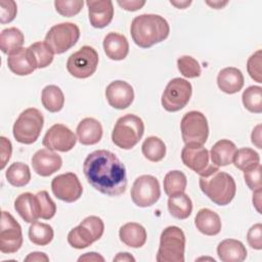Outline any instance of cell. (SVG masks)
<instances>
[{
  "label": "cell",
  "mask_w": 262,
  "mask_h": 262,
  "mask_svg": "<svg viewBox=\"0 0 262 262\" xmlns=\"http://www.w3.org/2000/svg\"><path fill=\"white\" fill-rule=\"evenodd\" d=\"M0 142H1V150H0V156H1V167L0 169H4L6 166L7 162L9 161L12 152V145L11 142L4 136L0 137Z\"/></svg>",
  "instance_id": "bcb514c9"
},
{
  "label": "cell",
  "mask_w": 262,
  "mask_h": 262,
  "mask_svg": "<svg viewBox=\"0 0 262 262\" xmlns=\"http://www.w3.org/2000/svg\"><path fill=\"white\" fill-rule=\"evenodd\" d=\"M25 261H49L48 256L45 253H41V252H33L30 253L26 258Z\"/></svg>",
  "instance_id": "681fc988"
},
{
  "label": "cell",
  "mask_w": 262,
  "mask_h": 262,
  "mask_svg": "<svg viewBox=\"0 0 262 262\" xmlns=\"http://www.w3.org/2000/svg\"><path fill=\"white\" fill-rule=\"evenodd\" d=\"M23 242L21 226L9 212L3 211L0 226V251L4 254H13L20 249Z\"/></svg>",
  "instance_id": "4fadbf2b"
},
{
  "label": "cell",
  "mask_w": 262,
  "mask_h": 262,
  "mask_svg": "<svg viewBox=\"0 0 262 262\" xmlns=\"http://www.w3.org/2000/svg\"><path fill=\"white\" fill-rule=\"evenodd\" d=\"M168 210L170 214L176 219H186L190 216L192 211V202L190 198L182 192L169 196Z\"/></svg>",
  "instance_id": "f546056e"
},
{
  "label": "cell",
  "mask_w": 262,
  "mask_h": 262,
  "mask_svg": "<svg viewBox=\"0 0 262 262\" xmlns=\"http://www.w3.org/2000/svg\"><path fill=\"white\" fill-rule=\"evenodd\" d=\"M134 43L141 48H149L164 41L170 33L168 21L159 14H140L133 18L130 28Z\"/></svg>",
  "instance_id": "7a4b0ae2"
},
{
  "label": "cell",
  "mask_w": 262,
  "mask_h": 262,
  "mask_svg": "<svg viewBox=\"0 0 262 262\" xmlns=\"http://www.w3.org/2000/svg\"><path fill=\"white\" fill-rule=\"evenodd\" d=\"M105 97L111 106L117 110H124L133 102L134 90L127 82L117 80L106 86Z\"/></svg>",
  "instance_id": "e0dca14e"
},
{
  "label": "cell",
  "mask_w": 262,
  "mask_h": 262,
  "mask_svg": "<svg viewBox=\"0 0 262 262\" xmlns=\"http://www.w3.org/2000/svg\"><path fill=\"white\" fill-rule=\"evenodd\" d=\"M25 42V37L21 31L17 28L11 27L4 29L0 34V49L5 54L21 48Z\"/></svg>",
  "instance_id": "1f68e13d"
},
{
  "label": "cell",
  "mask_w": 262,
  "mask_h": 262,
  "mask_svg": "<svg viewBox=\"0 0 262 262\" xmlns=\"http://www.w3.org/2000/svg\"><path fill=\"white\" fill-rule=\"evenodd\" d=\"M114 261H135V258L131 256L129 253H118V255L114 258Z\"/></svg>",
  "instance_id": "f5cc1de1"
},
{
  "label": "cell",
  "mask_w": 262,
  "mask_h": 262,
  "mask_svg": "<svg viewBox=\"0 0 262 262\" xmlns=\"http://www.w3.org/2000/svg\"><path fill=\"white\" fill-rule=\"evenodd\" d=\"M244 76L242 72L233 67L221 70L217 76V85L221 91L227 94L238 92L244 86Z\"/></svg>",
  "instance_id": "7402d4cb"
},
{
  "label": "cell",
  "mask_w": 262,
  "mask_h": 262,
  "mask_svg": "<svg viewBox=\"0 0 262 262\" xmlns=\"http://www.w3.org/2000/svg\"><path fill=\"white\" fill-rule=\"evenodd\" d=\"M36 200L38 204V211H39V218L41 219H51L56 213V205L53 200L49 196L46 190H41L37 192Z\"/></svg>",
  "instance_id": "f35d334b"
},
{
  "label": "cell",
  "mask_w": 262,
  "mask_h": 262,
  "mask_svg": "<svg viewBox=\"0 0 262 262\" xmlns=\"http://www.w3.org/2000/svg\"><path fill=\"white\" fill-rule=\"evenodd\" d=\"M262 50H257L252 54L247 62V70L250 77L258 83H262V74H261V64H262Z\"/></svg>",
  "instance_id": "b9f144b4"
},
{
  "label": "cell",
  "mask_w": 262,
  "mask_h": 262,
  "mask_svg": "<svg viewBox=\"0 0 262 262\" xmlns=\"http://www.w3.org/2000/svg\"><path fill=\"white\" fill-rule=\"evenodd\" d=\"M251 139H252V143L258 147V148H262V144H261V125H257L252 132L251 135Z\"/></svg>",
  "instance_id": "c3c4849f"
},
{
  "label": "cell",
  "mask_w": 262,
  "mask_h": 262,
  "mask_svg": "<svg viewBox=\"0 0 262 262\" xmlns=\"http://www.w3.org/2000/svg\"><path fill=\"white\" fill-rule=\"evenodd\" d=\"M236 150L235 144L228 139H221L217 141L212 146L210 152L212 164L217 167H224L231 164Z\"/></svg>",
  "instance_id": "4316f807"
},
{
  "label": "cell",
  "mask_w": 262,
  "mask_h": 262,
  "mask_svg": "<svg viewBox=\"0 0 262 262\" xmlns=\"http://www.w3.org/2000/svg\"><path fill=\"white\" fill-rule=\"evenodd\" d=\"M53 235V229L47 223L35 221L29 227V238L37 246L48 245L52 241Z\"/></svg>",
  "instance_id": "d590c367"
},
{
  "label": "cell",
  "mask_w": 262,
  "mask_h": 262,
  "mask_svg": "<svg viewBox=\"0 0 262 262\" xmlns=\"http://www.w3.org/2000/svg\"><path fill=\"white\" fill-rule=\"evenodd\" d=\"M17 12L16 3L12 0L0 1V23L7 24L14 19Z\"/></svg>",
  "instance_id": "ee69618b"
},
{
  "label": "cell",
  "mask_w": 262,
  "mask_h": 262,
  "mask_svg": "<svg viewBox=\"0 0 262 262\" xmlns=\"http://www.w3.org/2000/svg\"><path fill=\"white\" fill-rule=\"evenodd\" d=\"M207 4H209V5H211L212 7H214L215 9H219V8H221L222 6H224V5H226L227 4V2H220V1H217V2H213V3H211V2H207Z\"/></svg>",
  "instance_id": "11a10c76"
},
{
  "label": "cell",
  "mask_w": 262,
  "mask_h": 262,
  "mask_svg": "<svg viewBox=\"0 0 262 262\" xmlns=\"http://www.w3.org/2000/svg\"><path fill=\"white\" fill-rule=\"evenodd\" d=\"M77 142L74 132L62 124H54L45 133L42 144L50 149L61 152L71 150Z\"/></svg>",
  "instance_id": "9a60e30c"
},
{
  "label": "cell",
  "mask_w": 262,
  "mask_h": 262,
  "mask_svg": "<svg viewBox=\"0 0 262 262\" xmlns=\"http://www.w3.org/2000/svg\"><path fill=\"white\" fill-rule=\"evenodd\" d=\"M83 172L90 185L103 194L116 196L126 190V168L110 150L98 149L89 154L84 161Z\"/></svg>",
  "instance_id": "6da1fadb"
},
{
  "label": "cell",
  "mask_w": 262,
  "mask_h": 262,
  "mask_svg": "<svg viewBox=\"0 0 262 262\" xmlns=\"http://www.w3.org/2000/svg\"><path fill=\"white\" fill-rule=\"evenodd\" d=\"M244 178L245 182L251 190H257L262 188V181H261V165L260 163L250 167L249 169L244 171Z\"/></svg>",
  "instance_id": "7bdbcfd3"
},
{
  "label": "cell",
  "mask_w": 262,
  "mask_h": 262,
  "mask_svg": "<svg viewBox=\"0 0 262 262\" xmlns=\"http://www.w3.org/2000/svg\"><path fill=\"white\" fill-rule=\"evenodd\" d=\"M130 194L136 206L141 208L152 206L161 196L160 183L152 175H141L134 180Z\"/></svg>",
  "instance_id": "7c38bea8"
},
{
  "label": "cell",
  "mask_w": 262,
  "mask_h": 262,
  "mask_svg": "<svg viewBox=\"0 0 262 262\" xmlns=\"http://www.w3.org/2000/svg\"><path fill=\"white\" fill-rule=\"evenodd\" d=\"M88 15L90 25L96 29L105 28L114 16L113 2L110 0H88Z\"/></svg>",
  "instance_id": "d6986e66"
},
{
  "label": "cell",
  "mask_w": 262,
  "mask_h": 262,
  "mask_svg": "<svg viewBox=\"0 0 262 262\" xmlns=\"http://www.w3.org/2000/svg\"><path fill=\"white\" fill-rule=\"evenodd\" d=\"M118 4L125 10L127 11H136L138 9H140L144 4L145 1H138V0H119Z\"/></svg>",
  "instance_id": "7dc6e473"
},
{
  "label": "cell",
  "mask_w": 262,
  "mask_h": 262,
  "mask_svg": "<svg viewBox=\"0 0 262 262\" xmlns=\"http://www.w3.org/2000/svg\"><path fill=\"white\" fill-rule=\"evenodd\" d=\"M5 177L12 186L23 187L31 180L30 168L27 164L21 162L12 163L6 170Z\"/></svg>",
  "instance_id": "d6a6232c"
},
{
  "label": "cell",
  "mask_w": 262,
  "mask_h": 262,
  "mask_svg": "<svg viewBox=\"0 0 262 262\" xmlns=\"http://www.w3.org/2000/svg\"><path fill=\"white\" fill-rule=\"evenodd\" d=\"M76 131L79 142L84 145L96 144L102 137V126L94 118L83 119L79 123Z\"/></svg>",
  "instance_id": "44dd1931"
},
{
  "label": "cell",
  "mask_w": 262,
  "mask_h": 262,
  "mask_svg": "<svg viewBox=\"0 0 262 262\" xmlns=\"http://www.w3.org/2000/svg\"><path fill=\"white\" fill-rule=\"evenodd\" d=\"M244 106L251 113H262V88L260 86L248 87L242 95Z\"/></svg>",
  "instance_id": "8d00e7d4"
},
{
  "label": "cell",
  "mask_w": 262,
  "mask_h": 262,
  "mask_svg": "<svg viewBox=\"0 0 262 262\" xmlns=\"http://www.w3.org/2000/svg\"><path fill=\"white\" fill-rule=\"evenodd\" d=\"M170 3L171 4H173V5H175L176 7H178V8H181V9H183V8H185L187 5H189L190 3H191V1H184V2H176V1H170Z\"/></svg>",
  "instance_id": "db71d44e"
},
{
  "label": "cell",
  "mask_w": 262,
  "mask_h": 262,
  "mask_svg": "<svg viewBox=\"0 0 262 262\" xmlns=\"http://www.w3.org/2000/svg\"><path fill=\"white\" fill-rule=\"evenodd\" d=\"M80 38V29L74 23H60L50 28L44 42L55 54H61L72 48Z\"/></svg>",
  "instance_id": "9c48e42d"
},
{
  "label": "cell",
  "mask_w": 262,
  "mask_h": 262,
  "mask_svg": "<svg viewBox=\"0 0 262 262\" xmlns=\"http://www.w3.org/2000/svg\"><path fill=\"white\" fill-rule=\"evenodd\" d=\"M217 255L223 262H242L247 258V249L242 242L226 238L219 243Z\"/></svg>",
  "instance_id": "603a6c76"
},
{
  "label": "cell",
  "mask_w": 262,
  "mask_h": 262,
  "mask_svg": "<svg viewBox=\"0 0 262 262\" xmlns=\"http://www.w3.org/2000/svg\"><path fill=\"white\" fill-rule=\"evenodd\" d=\"M51 189L58 200L66 203L76 202L83 192L82 184L78 176L73 172L55 176L51 181Z\"/></svg>",
  "instance_id": "5bb4252c"
},
{
  "label": "cell",
  "mask_w": 262,
  "mask_h": 262,
  "mask_svg": "<svg viewBox=\"0 0 262 262\" xmlns=\"http://www.w3.org/2000/svg\"><path fill=\"white\" fill-rule=\"evenodd\" d=\"M78 261H104V258L100 256L98 253L95 252H90V253H85L84 255L80 256Z\"/></svg>",
  "instance_id": "f907efd6"
},
{
  "label": "cell",
  "mask_w": 262,
  "mask_h": 262,
  "mask_svg": "<svg viewBox=\"0 0 262 262\" xmlns=\"http://www.w3.org/2000/svg\"><path fill=\"white\" fill-rule=\"evenodd\" d=\"M41 101L48 112L57 113L63 107L64 95L58 86L47 85L42 90Z\"/></svg>",
  "instance_id": "4dcf8cb0"
},
{
  "label": "cell",
  "mask_w": 262,
  "mask_h": 262,
  "mask_svg": "<svg viewBox=\"0 0 262 262\" xmlns=\"http://www.w3.org/2000/svg\"><path fill=\"white\" fill-rule=\"evenodd\" d=\"M7 66L9 70L17 76H27L36 70L28 56L27 48L24 47L8 54Z\"/></svg>",
  "instance_id": "83f0119b"
},
{
  "label": "cell",
  "mask_w": 262,
  "mask_h": 262,
  "mask_svg": "<svg viewBox=\"0 0 262 262\" xmlns=\"http://www.w3.org/2000/svg\"><path fill=\"white\" fill-rule=\"evenodd\" d=\"M201 190L216 205L226 206L234 198L236 185L233 177L213 166L208 172L200 176Z\"/></svg>",
  "instance_id": "3957f363"
},
{
  "label": "cell",
  "mask_w": 262,
  "mask_h": 262,
  "mask_svg": "<svg viewBox=\"0 0 262 262\" xmlns=\"http://www.w3.org/2000/svg\"><path fill=\"white\" fill-rule=\"evenodd\" d=\"M185 235L178 226L166 227L160 236L156 260L158 262H183Z\"/></svg>",
  "instance_id": "5b68a950"
},
{
  "label": "cell",
  "mask_w": 262,
  "mask_h": 262,
  "mask_svg": "<svg viewBox=\"0 0 262 262\" xmlns=\"http://www.w3.org/2000/svg\"><path fill=\"white\" fill-rule=\"evenodd\" d=\"M119 236L123 244L130 248H140L146 242L145 228L136 222H128L120 227Z\"/></svg>",
  "instance_id": "d4e9b609"
},
{
  "label": "cell",
  "mask_w": 262,
  "mask_h": 262,
  "mask_svg": "<svg viewBox=\"0 0 262 262\" xmlns=\"http://www.w3.org/2000/svg\"><path fill=\"white\" fill-rule=\"evenodd\" d=\"M180 130L185 144L204 145L209 136L207 118L198 111H190L182 117Z\"/></svg>",
  "instance_id": "ba28073f"
},
{
  "label": "cell",
  "mask_w": 262,
  "mask_h": 262,
  "mask_svg": "<svg viewBox=\"0 0 262 262\" xmlns=\"http://www.w3.org/2000/svg\"><path fill=\"white\" fill-rule=\"evenodd\" d=\"M253 204L254 206L256 207L257 211L259 213H261V210H260V205H261V188L260 189H257V190H254V194H253Z\"/></svg>",
  "instance_id": "816d5d0a"
},
{
  "label": "cell",
  "mask_w": 262,
  "mask_h": 262,
  "mask_svg": "<svg viewBox=\"0 0 262 262\" xmlns=\"http://www.w3.org/2000/svg\"><path fill=\"white\" fill-rule=\"evenodd\" d=\"M84 5L82 0H55V10L62 16L71 17L78 14Z\"/></svg>",
  "instance_id": "60d3db41"
},
{
  "label": "cell",
  "mask_w": 262,
  "mask_h": 262,
  "mask_svg": "<svg viewBox=\"0 0 262 262\" xmlns=\"http://www.w3.org/2000/svg\"><path fill=\"white\" fill-rule=\"evenodd\" d=\"M98 60L99 58L96 50L91 46L85 45L69 56L67 70L73 77L85 79L95 73Z\"/></svg>",
  "instance_id": "30bf717a"
},
{
  "label": "cell",
  "mask_w": 262,
  "mask_h": 262,
  "mask_svg": "<svg viewBox=\"0 0 262 262\" xmlns=\"http://www.w3.org/2000/svg\"><path fill=\"white\" fill-rule=\"evenodd\" d=\"M104 231V223L97 216L86 217L68 234V243L75 249H85L98 241Z\"/></svg>",
  "instance_id": "52a82bcc"
},
{
  "label": "cell",
  "mask_w": 262,
  "mask_h": 262,
  "mask_svg": "<svg viewBox=\"0 0 262 262\" xmlns=\"http://www.w3.org/2000/svg\"><path fill=\"white\" fill-rule=\"evenodd\" d=\"M163 185L165 193L169 196H172L184 192L187 185V179L183 172L173 170L165 175Z\"/></svg>",
  "instance_id": "836d02e7"
},
{
  "label": "cell",
  "mask_w": 262,
  "mask_h": 262,
  "mask_svg": "<svg viewBox=\"0 0 262 262\" xmlns=\"http://www.w3.org/2000/svg\"><path fill=\"white\" fill-rule=\"evenodd\" d=\"M43 125L44 117L42 113L35 107H29L21 112L14 122L13 137L19 143L32 144L38 139Z\"/></svg>",
  "instance_id": "8992f818"
},
{
  "label": "cell",
  "mask_w": 262,
  "mask_h": 262,
  "mask_svg": "<svg viewBox=\"0 0 262 262\" xmlns=\"http://www.w3.org/2000/svg\"><path fill=\"white\" fill-rule=\"evenodd\" d=\"M194 225L205 235H216L221 230V219L214 211L204 208L196 213Z\"/></svg>",
  "instance_id": "cb8c5ba5"
},
{
  "label": "cell",
  "mask_w": 262,
  "mask_h": 262,
  "mask_svg": "<svg viewBox=\"0 0 262 262\" xmlns=\"http://www.w3.org/2000/svg\"><path fill=\"white\" fill-rule=\"evenodd\" d=\"M192 94L191 84L182 78H174L167 84L162 94V105L167 112H178L189 101Z\"/></svg>",
  "instance_id": "8fae6325"
},
{
  "label": "cell",
  "mask_w": 262,
  "mask_h": 262,
  "mask_svg": "<svg viewBox=\"0 0 262 262\" xmlns=\"http://www.w3.org/2000/svg\"><path fill=\"white\" fill-rule=\"evenodd\" d=\"M143 156L150 162H160L166 156V145L157 136L147 137L141 146Z\"/></svg>",
  "instance_id": "e575fe53"
},
{
  "label": "cell",
  "mask_w": 262,
  "mask_h": 262,
  "mask_svg": "<svg viewBox=\"0 0 262 262\" xmlns=\"http://www.w3.org/2000/svg\"><path fill=\"white\" fill-rule=\"evenodd\" d=\"M14 209L28 223H33L39 218L36 195L31 192L20 193L14 201Z\"/></svg>",
  "instance_id": "484cf974"
},
{
  "label": "cell",
  "mask_w": 262,
  "mask_h": 262,
  "mask_svg": "<svg viewBox=\"0 0 262 262\" xmlns=\"http://www.w3.org/2000/svg\"><path fill=\"white\" fill-rule=\"evenodd\" d=\"M247 241L251 248L255 250L262 249V225L261 223L254 224L248 230L247 233Z\"/></svg>",
  "instance_id": "f6af8a7d"
},
{
  "label": "cell",
  "mask_w": 262,
  "mask_h": 262,
  "mask_svg": "<svg viewBox=\"0 0 262 262\" xmlns=\"http://www.w3.org/2000/svg\"><path fill=\"white\" fill-rule=\"evenodd\" d=\"M177 68L180 74L188 79L201 76L202 69L196 59L190 55H182L177 59Z\"/></svg>",
  "instance_id": "ab89813d"
},
{
  "label": "cell",
  "mask_w": 262,
  "mask_h": 262,
  "mask_svg": "<svg viewBox=\"0 0 262 262\" xmlns=\"http://www.w3.org/2000/svg\"><path fill=\"white\" fill-rule=\"evenodd\" d=\"M232 162L237 169L245 171L250 167L259 164L260 156L257 151L250 147H242L236 150Z\"/></svg>",
  "instance_id": "74e56055"
},
{
  "label": "cell",
  "mask_w": 262,
  "mask_h": 262,
  "mask_svg": "<svg viewBox=\"0 0 262 262\" xmlns=\"http://www.w3.org/2000/svg\"><path fill=\"white\" fill-rule=\"evenodd\" d=\"M61 157L48 148L39 149L32 157V167L34 171L43 177L52 175L61 168Z\"/></svg>",
  "instance_id": "ac0fdd59"
},
{
  "label": "cell",
  "mask_w": 262,
  "mask_h": 262,
  "mask_svg": "<svg viewBox=\"0 0 262 262\" xmlns=\"http://www.w3.org/2000/svg\"><path fill=\"white\" fill-rule=\"evenodd\" d=\"M28 56L35 69L48 67L53 60V52L45 42H36L27 48Z\"/></svg>",
  "instance_id": "f1b7e54d"
},
{
  "label": "cell",
  "mask_w": 262,
  "mask_h": 262,
  "mask_svg": "<svg viewBox=\"0 0 262 262\" xmlns=\"http://www.w3.org/2000/svg\"><path fill=\"white\" fill-rule=\"evenodd\" d=\"M181 160L187 168L200 176L204 175L214 166V164H210V154L203 145L185 144L181 150Z\"/></svg>",
  "instance_id": "2e32d148"
},
{
  "label": "cell",
  "mask_w": 262,
  "mask_h": 262,
  "mask_svg": "<svg viewBox=\"0 0 262 262\" xmlns=\"http://www.w3.org/2000/svg\"><path fill=\"white\" fill-rule=\"evenodd\" d=\"M144 133L143 121L136 115L127 114L118 119L112 132V141L123 149L134 147Z\"/></svg>",
  "instance_id": "277c9868"
},
{
  "label": "cell",
  "mask_w": 262,
  "mask_h": 262,
  "mask_svg": "<svg viewBox=\"0 0 262 262\" xmlns=\"http://www.w3.org/2000/svg\"><path fill=\"white\" fill-rule=\"evenodd\" d=\"M103 50L106 56L113 60L124 59L129 52L127 38L119 33L111 32L103 39Z\"/></svg>",
  "instance_id": "ffe728a7"
}]
</instances>
